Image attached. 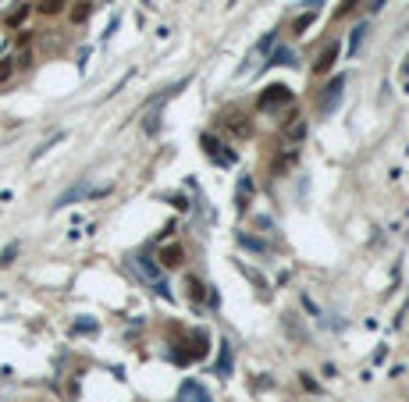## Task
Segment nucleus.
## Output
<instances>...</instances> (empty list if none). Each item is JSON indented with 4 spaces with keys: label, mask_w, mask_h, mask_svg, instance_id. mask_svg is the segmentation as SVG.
<instances>
[{
    "label": "nucleus",
    "mask_w": 409,
    "mask_h": 402,
    "mask_svg": "<svg viewBox=\"0 0 409 402\" xmlns=\"http://www.w3.org/2000/svg\"><path fill=\"white\" fill-rule=\"evenodd\" d=\"M292 100V93L289 86H271L264 97H260V111H271V107H281V104H289Z\"/></svg>",
    "instance_id": "1"
},
{
    "label": "nucleus",
    "mask_w": 409,
    "mask_h": 402,
    "mask_svg": "<svg viewBox=\"0 0 409 402\" xmlns=\"http://www.w3.org/2000/svg\"><path fill=\"white\" fill-rule=\"evenodd\" d=\"M68 8V0H40V15H47V18H54V15H61V11H65Z\"/></svg>",
    "instance_id": "2"
},
{
    "label": "nucleus",
    "mask_w": 409,
    "mask_h": 402,
    "mask_svg": "<svg viewBox=\"0 0 409 402\" xmlns=\"http://www.w3.org/2000/svg\"><path fill=\"white\" fill-rule=\"evenodd\" d=\"M335 57H338V43H331V47H324V54H321V61H317V65H313V68H317L321 75L335 65Z\"/></svg>",
    "instance_id": "3"
},
{
    "label": "nucleus",
    "mask_w": 409,
    "mask_h": 402,
    "mask_svg": "<svg viewBox=\"0 0 409 402\" xmlns=\"http://www.w3.org/2000/svg\"><path fill=\"white\" fill-rule=\"evenodd\" d=\"M342 86H345V79H342V75H338V79H335V82L328 86V93H324V100H321V107H324V111L338 104V89H342Z\"/></svg>",
    "instance_id": "4"
},
{
    "label": "nucleus",
    "mask_w": 409,
    "mask_h": 402,
    "mask_svg": "<svg viewBox=\"0 0 409 402\" xmlns=\"http://www.w3.org/2000/svg\"><path fill=\"white\" fill-rule=\"evenodd\" d=\"M161 260H164V267H178L182 264V246H168V250L161 253Z\"/></svg>",
    "instance_id": "5"
},
{
    "label": "nucleus",
    "mask_w": 409,
    "mask_h": 402,
    "mask_svg": "<svg viewBox=\"0 0 409 402\" xmlns=\"http://www.w3.org/2000/svg\"><path fill=\"white\" fill-rule=\"evenodd\" d=\"M285 136H289L292 143H296V139H303V136H306V121H292V125L285 129Z\"/></svg>",
    "instance_id": "6"
},
{
    "label": "nucleus",
    "mask_w": 409,
    "mask_h": 402,
    "mask_svg": "<svg viewBox=\"0 0 409 402\" xmlns=\"http://www.w3.org/2000/svg\"><path fill=\"white\" fill-rule=\"evenodd\" d=\"M185 289H189V296H193V299H203V285L196 282V278H189V282H185Z\"/></svg>",
    "instance_id": "7"
},
{
    "label": "nucleus",
    "mask_w": 409,
    "mask_h": 402,
    "mask_svg": "<svg viewBox=\"0 0 409 402\" xmlns=\"http://www.w3.org/2000/svg\"><path fill=\"white\" fill-rule=\"evenodd\" d=\"M11 72H15L11 57H4V61H0V82H8V79H11Z\"/></svg>",
    "instance_id": "8"
},
{
    "label": "nucleus",
    "mask_w": 409,
    "mask_h": 402,
    "mask_svg": "<svg viewBox=\"0 0 409 402\" xmlns=\"http://www.w3.org/2000/svg\"><path fill=\"white\" fill-rule=\"evenodd\" d=\"M363 33H367V25H360L356 33H353V50H360V43H363Z\"/></svg>",
    "instance_id": "9"
}]
</instances>
